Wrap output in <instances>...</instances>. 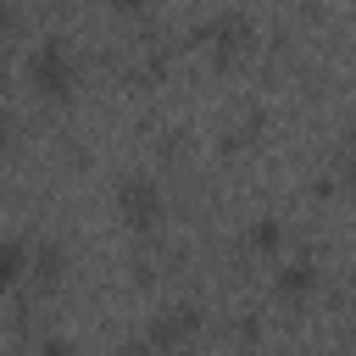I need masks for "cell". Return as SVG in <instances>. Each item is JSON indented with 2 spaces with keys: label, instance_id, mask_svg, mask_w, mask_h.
Returning <instances> with one entry per match:
<instances>
[{
  "label": "cell",
  "instance_id": "6da1fadb",
  "mask_svg": "<svg viewBox=\"0 0 356 356\" xmlns=\"http://www.w3.org/2000/svg\"><path fill=\"white\" fill-rule=\"evenodd\" d=\"M17 267H22L17 245H11V239H0V284H11V278H17Z\"/></svg>",
  "mask_w": 356,
  "mask_h": 356
}]
</instances>
